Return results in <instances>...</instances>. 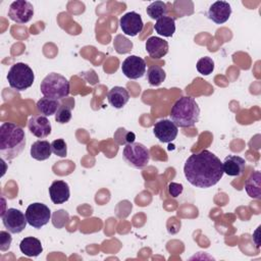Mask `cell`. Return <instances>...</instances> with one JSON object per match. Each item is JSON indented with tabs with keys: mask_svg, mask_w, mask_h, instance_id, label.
I'll use <instances>...</instances> for the list:
<instances>
[{
	"mask_svg": "<svg viewBox=\"0 0 261 261\" xmlns=\"http://www.w3.org/2000/svg\"><path fill=\"white\" fill-rule=\"evenodd\" d=\"M223 173L222 162L208 150L192 154L184 165V174L188 181L200 189L215 186L222 178Z\"/></svg>",
	"mask_w": 261,
	"mask_h": 261,
	"instance_id": "cell-1",
	"label": "cell"
},
{
	"mask_svg": "<svg viewBox=\"0 0 261 261\" xmlns=\"http://www.w3.org/2000/svg\"><path fill=\"white\" fill-rule=\"evenodd\" d=\"M22 127L13 122H3L0 126V155L4 160L16 158L25 147Z\"/></svg>",
	"mask_w": 261,
	"mask_h": 261,
	"instance_id": "cell-2",
	"label": "cell"
},
{
	"mask_svg": "<svg viewBox=\"0 0 261 261\" xmlns=\"http://www.w3.org/2000/svg\"><path fill=\"white\" fill-rule=\"evenodd\" d=\"M171 121L179 127L194 126L200 118V107L196 100L190 96L177 99L170 111Z\"/></svg>",
	"mask_w": 261,
	"mask_h": 261,
	"instance_id": "cell-3",
	"label": "cell"
},
{
	"mask_svg": "<svg viewBox=\"0 0 261 261\" xmlns=\"http://www.w3.org/2000/svg\"><path fill=\"white\" fill-rule=\"evenodd\" d=\"M40 90L44 97L61 100L69 95V82L60 73L51 72L43 79Z\"/></svg>",
	"mask_w": 261,
	"mask_h": 261,
	"instance_id": "cell-4",
	"label": "cell"
},
{
	"mask_svg": "<svg viewBox=\"0 0 261 261\" xmlns=\"http://www.w3.org/2000/svg\"><path fill=\"white\" fill-rule=\"evenodd\" d=\"M7 81L10 88L20 92L33 86L35 74L33 69L27 63L16 62L8 70Z\"/></svg>",
	"mask_w": 261,
	"mask_h": 261,
	"instance_id": "cell-5",
	"label": "cell"
},
{
	"mask_svg": "<svg viewBox=\"0 0 261 261\" xmlns=\"http://www.w3.org/2000/svg\"><path fill=\"white\" fill-rule=\"evenodd\" d=\"M124 161L134 168L142 169L149 164L150 152L149 149L142 143H127L122 151Z\"/></svg>",
	"mask_w": 261,
	"mask_h": 261,
	"instance_id": "cell-6",
	"label": "cell"
},
{
	"mask_svg": "<svg viewBox=\"0 0 261 261\" xmlns=\"http://www.w3.org/2000/svg\"><path fill=\"white\" fill-rule=\"evenodd\" d=\"M25 217L31 226L41 228L49 222L51 218V211L45 204L36 202L28 206L25 210Z\"/></svg>",
	"mask_w": 261,
	"mask_h": 261,
	"instance_id": "cell-7",
	"label": "cell"
},
{
	"mask_svg": "<svg viewBox=\"0 0 261 261\" xmlns=\"http://www.w3.org/2000/svg\"><path fill=\"white\" fill-rule=\"evenodd\" d=\"M1 217L4 227L11 233L21 232L28 223L25 214L15 208H8Z\"/></svg>",
	"mask_w": 261,
	"mask_h": 261,
	"instance_id": "cell-8",
	"label": "cell"
},
{
	"mask_svg": "<svg viewBox=\"0 0 261 261\" xmlns=\"http://www.w3.org/2000/svg\"><path fill=\"white\" fill-rule=\"evenodd\" d=\"M34 15V7L32 3L25 0H16L12 2L8 9V16L17 23L29 22Z\"/></svg>",
	"mask_w": 261,
	"mask_h": 261,
	"instance_id": "cell-9",
	"label": "cell"
},
{
	"mask_svg": "<svg viewBox=\"0 0 261 261\" xmlns=\"http://www.w3.org/2000/svg\"><path fill=\"white\" fill-rule=\"evenodd\" d=\"M121 71L127 79H141L146 73V62L143 58L137 55H130L123 60Z\"/></svg>",
	"mask_w": 261,
	"mask_h": 261,
	"instance_id": "cell-10",
	"label": "cell"
},
{
	"mask_svg": "<svg viewBox=\"0 0 261 261\" xmlns=\"http://www.w3.org/2000/svg\"><path fill=\"white\" fill-rule=\"evenodd\" d=\"M119 25L122 33L127 36L135 37L143 31L144 22L139 13L135 11H129L120 17Z\"/></svg>",
	"mask_w": 261,
	"mask_h": 261,
	"instance_id": "cell-11",
	"label": "cell"
},
{
	"mask_svg": "<svg viewBox=\"0 0 261 261\" xmlns=\"http://www.w3.org/2000/svg\"><path fill=\"white\" fill-rule=\"evenodd\" d=\"M153 133L161 143H170L175 140L178 129L171 120L161 119L155 123Z\"/></svg>",
	"mask_w": 261,
	"mask_h": 261,
	"instance_id": "cell-12",
	"label": "cell"
},
{
	"mask_svg": "<svg viewBox=\"0 0 261 261\" xmlns=\"http://www.w3.org/2000/svg\"><path fill=\"white\" fill-rule=\"evenodd\" d=\"M231 14L230 4L226 1H216L211 4L208 9L207 15L210 20L217 24L224 23L228 20Z\"/></svg>",
	"mask_w": 261,
	"mask_h": 261,
	"instance_id": "cell-13",
	"label": "cell"
},
{
	"mask_svg": "<svg viewBox=\"0 0 261 261\" xmlns=\"http://www.w3.org/2000/svg\"><path fill=\"white\" fill-rule=\"evenodd\" d=\"M28 127L31 134L39 139H44L51 134V123L44 115L32 116L28 122Z\"/></svg>",
	"mask_w": 261,
	"mask_h": 261,
	"instance_id": "cell-14",
	"label": "cell"
},
{
	"mask_svg": "<svg viewBox=\"0 0 261 261\" xmlns=\"http://www.w3.org/2000/svg\"><path fill=\"white\" fill-rule=\"evenodd\" d=\"M49 196L54 204H62L70 197L69 186L64 180H54L49 187Z\"/></svg>",
	"mask_w": 261,
	"mask_h": 261,
	"instance_id": "cell-15",
	"label": "cell"
},
{
	"mask_svg": "<svg viewBox=\"0 0 261 261\" xmlns=\"http://www.w3.org/2000/svg\"><path fill=\"white\" fill-rule=\"evenodd\" d=\"M146 50L150 57L160 59L168 53V43L162 38L152 36L146 41Z\"/></svg>",
	"mask_w": 261,
	"mask_h": 261,
	"instance_id": "cell-16",
	"label": "cell"
},
{
	"mask_svg": "<svg viewBox=\"0 0 261 261\" xmlns=\"http://www.w3.org/2000/svg\"><path fill=\"white\" fill-rule=\"evenodd\" d=\"M246 160L237 155H228L222 162L223 172L229 176H240L243 174Z\"/></svg>",
	"mask_w": 261,
	"mask_h": 261,
	"instance_id": "cell-17",
	"label": "cell"
},
{
	"mask_svg": "<svg viewBox=\"0 0 261 261\" xmlns=\"http://www.w3.org/2000/svg\"><path fill=\"white\" fill-rule=\"evenodd\" d=\"M107 99L112 107L120 109L128 102L129 94L125 88L115 86L109 90L107 94Z\"/></svg>",
	"mask_w": 261,
	"mask_h": 261,
	"instance_id": "cell-18",
	"label": "cell"
},
{
	"mask_svg": "<svg viewBox=\"0 0 261 261\" xmlns=\"http://www.w3.org/2000/svg\"><path fill=\"white\" fill-rule=\"evenodd\" d=\"M20 252L28 257H37L43 252L41 241L34 237H27L19 243Z\"/></svg>",
	"mask_w": 261,
	"mask_h": 261,
	"instance_id": "cell-19",
	"label": "cell"
},
{
	"mask_svg": "<svg viewBox=\"0 0 261 261\" xmlns=\"http://www.w3.org/2000/svg\"><path fill=\"white\" fill-rule=\"evenodd\" d=\"M31 156L38 160V161H44L48 159L52 154L51 144L46 140H40L36 141L32 147H31Z\"/></svg>",
	"mask_w": 261,
	"mask_h": 261,
	"instance_id": "cell-20",
	"label": "cell"
},
{
	"mask_svg": "<svg viewBox=\"0 0 261 261\" xmlns=\"http://www.w3.org/2000/svg\"><path fill=\"white\" fill-rule=\"evenodd\" d=\"M247 194L254 199L261 198V174L260 171H253L245 184Z\"/></svg>",
	"mask_w": 261,
	"mask_h": 261,
	"instance_id": "cell-21",
	"label": "cell"
},
{
	"mask_svg": "<svg viewBox=\"0 0 261 261\" xmlns=\"http://www.w3.org/2000/svg\"><path fill=\"white\" fill-rule=\"evenodd\" d=\"M154 30L157 34L163 37H172L175 32V20L170 16H163L154 24Z\"/></svg>",
	"mask_w": 261,
	"mask_h": 261,
	"instance_id": "cell-22",
	"label": "cell"
},
{
	"mask_svg": "<svg viewBox=\"0 0 261 261\" xmlns=\"http://www.w3.org/2000/svg\"><path fill=\"white\" fill-rule=\"evenodd\" d=\"M60 105L59 100L43 97L37 102V109L44 116H51L57 112Z\"/></svg>",
	"mask_w": 261,
	"mask_h": 261,
	"instance_id": "cell-23",
	"label": "cell"
},
{
	"mask_svg": "<svg viewBox=\"0 0 261 261\" xmlns=\"http://www.w3.org/2000/svg\"><path fill=\"white\" fill-rule=\"evenodd\" d=\"M166 77L164 69L158 65H152L147 70V80L151 86H160Z\"/></svg>",
	"mask_w": 261,
	"mask_h": 261,
	"instance_id": "cell-24",
	"label": "cell"
},
{
	"mask_svg": "<svg viewBox=\"0 0 261 261\" xmlns=\"http://www.w3.org/2000/svg\"><path fill=\"white\" fill-rule=\"evenodd\" d=\"M147 14L152 19H159L167 14V5L163 1H155L146 8Z\"/></svg>",
	"mask_w": 261,
	"mask_h": 261,
	"instance_id": "cell-25",
	"label": "cell"
},
{
	"mask_svg": "<svg viewBox=\"0 0 261 261\" xmlns=\"http://www.w3.org/2000/svg\"><path fill=\"white\" fill-rule=\"evenodd\" d=\"M114 49L119 54H125L133 48V43L122 35H117L113 41Z\"/></svg>",
	"mask_w": 261,
	"mask_h": 261,
	"instance_id": "cell-26",
	"label": "cell"
},
{
	"mask_svg": "<svg viewBox=\"0 0 261 261\" xmlns=\"http://www.w3.org/2000/svg\"><path fill=\"white\" fill-rule=\"evenodd\" d=\"M196 68L202 75H209L214 70V61L211 57L204 56L198 60Z\"/></svg>",
	"mask_w": 261,
	"mask_h": 261,
	"instance_id": "cell-27",
	"label": "cell"
},
{
	"mask_svg": "<svg viewBox=\"0 0 261 261\" xmlns=\"http://www.w3.org/2000/svg\"><path fill=\"white\" fill-rule=\"evenodd\" d=\"M71 107L66 105H60L57 112L55 113V120L58 123H67L71 119Z\"/></svg>",
	"mask_w": 261,
	"mask_h": 261,
	"instance_id": "cell-28",
	"label": "cell"
},
{
	"mask_svg": "<svg viewBox=\"0 0 261 261\" xmlns=\"http://www.w3.org/2000/svg\"><path fill=\"white\" fill-rule=\"evenodd\" d=\"M51 149L52 153L59 157H66L67 155V145L63 139L54 140L51 143Z\"/></svg>",
	"mask_w": 261,
	"mask_h": 261,
	"instance_id": "cell-29",
	"label": "cell"
},
{
	"mask_svg": "<svg viewBox=\"0 0 261 261\" xmlns=\"http://www.w3.org/2000/svg\"><path fill=\"white\" fill-rule=\"evenodd\" d=\"M10 233L11 232L5 231V230L0 231V250L2 252H5L10 248V245L12 242V238Z\"/></svg>",
	"mask_w": 261,
	"mask_h": 261,
	"instance_id": "cell-30",
	"label": "cell"
},
{
	"mask_svg": "<svg viewBox=\"0 0 261 261\" xmlns=\"http://www.w3.org/2000/svg\"><path fill=\"white\" fill-rule=\"evenodd\" d=\"M184 187L181 184H177V182H170L168 185V193L171 197L176 198L178 197L181 193H182Z\"/></svg>",
	"mask_w": 261,
	"mask_h": 261,
	"instance_id": "cell-31",
	"label": "cell"
}]
</instances>
